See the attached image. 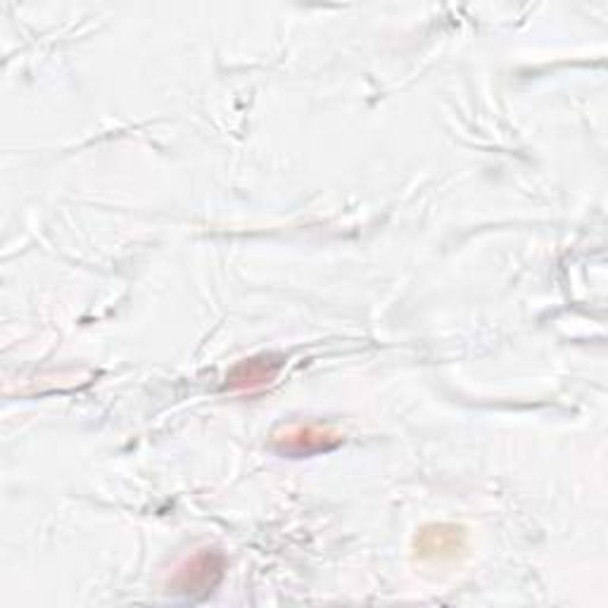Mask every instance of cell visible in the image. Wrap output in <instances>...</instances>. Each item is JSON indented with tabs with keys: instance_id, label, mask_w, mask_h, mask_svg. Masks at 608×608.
Listing matches in <instances>:
<instances>
[{
	"instance_id": "cell-1",
	"label": "cell",
	"mask_w": 608,
	"mask_h": 608,
	"mask_svg": "<svg viewBox=\"0 0 608 608\" xmlns=\"http://www.w3.org/2000/svg\"><path fill=\"white\" fill-rule=\"evenodd\" d=\"M221 575H224V556H221L219 551L205 549L200 551L198 556H193V559L179 570L176 587L188 594L207 592V589L217 587Z\"/></svg>"
},
{
	"instance_id": "cell-4",
	"label": "cell",
	"mask_w": 608,
	"mask_h": 608,
	"mask_svg": "<svg viewBox=\"0 0 608 608\" xmlns=\"http://www.w3.org/2000/svg\"><path fill=\"white\" fill-rule=\"evenodd\" d=\"M461 540V530L449 528V532H445V528H433L423 530L421 540H418V551L421 554H428V551H456Z\"/></svg>"
},
{
	"instance_id": "cell-2",
	"label": "cell",
	"mask_w": 608,
	"mask_h": 608,
	"mask_svg": "<svg viewBox=\"0 0 608 608\" xmlns=\"http://www.w3.org/2000/svg\"><path fill=\"white\" fill-rule=\"evenodd\" d=\"M283 357L276 354H262V357L245 359L238 366H233V371L226 376V388L231 390H255L262 385L271 383L276 378V373L281 371Z\"/></svg>"
},
{
	"instance_id": "cell-3",
	"label": "cell",
	"mask_w": 608,
	"mask_h": 608,
	"mask_svg": "<svg viewBox=\"0 0 608 608\" xmlns=\"http://www.w3.org/2000/svg\"><path fill=\"white\" fill-rule=\"evenodd\" d=\"M335 442H338V440H335L333 435L321 433V430L307 426V428H295L293 433L285 435L281 449H283V452L288 449L290 454L302 456V454L319 452V449H331Z\"/></svg>"
}]
</instances>
